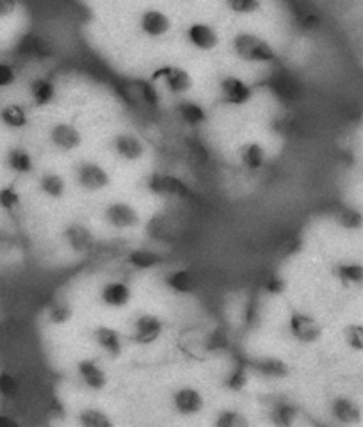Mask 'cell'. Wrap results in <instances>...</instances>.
<instances>
[{
    "mask_svg": "<svg viewBox=\"0 0 363 427\" xmlns=\"http://www.w3.org/2000/svg\"><path fill=\"white\" fill-rule=\"evenodd\" d=\"M64 240L68 244L72 251L75 253H88L95 246V237L91 230L82 223H72L64 228Z\"/></svg>",
    "mask_w": 363,
    "mask_h": 427,
    "instance_id": "cell-11",
    "label": "cell"
},
{
    "mask_svg": "<svg viewBox=\"0 0 363 427\" xmlns=\"http://www.w3.org/2000/svg\"><path fill=\"white\" fill-rule=\"evenodd\" d=\"M239 160L247 171H258L265 166L268 152L262 144L252 141V143H246L239 148Z\"/></svg>",
    "mask_w": 363,
    "mask_h": 427,
    "instance_id": "cell-16",
    "label": "cell"
},
{
    "mask_svg": "<svg viewBox=\"0 0 363 427\" xmlns=\"http://www.w3.org/2000/svg\"><path fill=\"white\" fill-rule=\"evenodd\" d=\"M298 420V407L288 401H278L271 407V422L279 427H291Z\"/></svg>",
    "mask_w": 363,
    "mask_h": 427,
    "instance_id": "cell-19",
    "label": "cell"
},
{
    "mask_svg": "<svg viewBox=\"0 0 363 427\" xmlns=\"http://www.w3.org/2000/svg\"><path fill=\"white\" fill-rule=\"evenodd\" d=\"M4 378H6V372L4 374H0V396L4 397V399H8V396H6V391H4V387H2V383H4Z\"/></svg>",
    "mask_w": 363,
    "mask_h": 427,
    "instance_id": "cell-35",
    "label": "cell"
},
{
    "mask_svg": "<svg viewBox=\"0 0 363 427\" xmlns=\"http://www.w3.org/2000/svg\"><path fill=\"white\" fill-rule=\"evenodd\" d=\"M128 262L137 269H152L160 262V256L148 249H134L128 255Z\"/></svg>",
    "mask_w": 363,
    "mask_h": 427,
    "instance_id": "cell-27",
    "label": "cell"
},
{
    "mask_svg": "<svg viewBox=\"0 0 363 427\" xmlns=\"http://www.w3.org/2000/svg\"><path fill=\"white\" fill-rule=\"evenodd\" d=\"M287 281L281 276H269L268 281H265V290L269 292L271 295H281L287 292Z\"/></svg>",
    "mask_w": 363,
    "mask_h": 427,
    "instance_id": "cell-31",
    "label": "cell"
},
{
    "mask_svg": "<svg viewBox=\"0 0 363 427\" xmlns=\"http://www.w3.org/2000/svg\"><path fill=\"white\" fill-rule=\"evenodd\" d=\"M164 320L155 313H143L132 324V340L139 346H152L162 336Z\"/></svg>",
    "mask_w": 363,
    "mask_h": 427,
    "instance_id": "cell-3",
    "label": "cell"
},
{
    "mask_svg": "<svg viewBox=\"0 0 363 427\" xmlns=\"http://www.w3.org/2000/svg\"><path fill=\"white\" fill-rule=\"evenodd\" d=\"M330 413L333 419L343 426H355L362 422V407L351 397L339 396L330 404Z\"/></svg>",
    "mask_w": 363,
    "mask_h": 427,
    "instance_id": "cell-9",
    "label": "cell"
},
{
    "mask_svg": "<svg viewBox=\"0 0 363 427\" xmlns=\"http://www.w3.org/2000/svg\"><path fill=\"white\" fill-rule=\"evenodd\" d=\"M343 342L351 351L363 352V324L351 323L343 327Z\"/></svg>",
    "mask_w": 363,
    "mask_h": 427,
    "instance_id": "cell-24",
    "label": "cell"
},
{
    "mask_svg": "<svg viewBox=\"0 0 363 427\" xmlns=\"http://www.w3.org/2000/svg\"><path fill=\"white\" fill-rule=\"evenodd\" d=\"M75 182L82 191L100 192L111 185L107 169L93 160H82L75 168Z\"/></svg>",
    "mask_w": 363,
    "mask_h": 427,
    "instance_id": "cell-1",
    "label": "cell"
},
{
    "mask_svg": "<svg viewBox=\"0 0 363 427\" xmlns=\"http://www.w3.org/2000/svg\"><path fill=\"white\" fill-rule=\"evenodd\" d=\"M15 82V70L8 64H0V88H8Z\"/></svg>",
    "mask_w": 363,
    "mask_h": 427,
    "instance_id": "cell-33",
    "label": "cell"
},
{
    "mask_svg": "<svg viewBox=\"0 0 363 427\" xmlns=\"http://www.w3.org/2000/svg\"><path fill=\"white\" fill-rule=\"evenodd\" d=\"M182 116H184L189 123H200V121L205 118V114L200 107L189 104L182 107Z\"/></svg>",
    "mask_w": 363,
    "mask_h": 427,
    "instance_id": "cell-32",
    "label": "cell"
},
{
    "mask_svg": "<svg viewBox=\"0 0 363 427\" xmlns=\"http://www.w3.org/2000/svg\"><path fill=\"white\" fill-rule=\"evenodd\" d=\"M246 385H247V374H246V371H242V368H237V371H233L232 374H230V378L226 380V387L233 391L244 390Z\"/></svg>",
    "mask_w": 363,
    "mask_h": 427,
    "instance_id": "cell-30",
    "label": "cell"
},
{
    "mask_svg": "<svg viewBox=\"0 0 363 427\" xmlns=\"http://www.w3.org/2000/svg\"><path fill=\"white\" fill-rule=\"evenodd\" d=\"M79 424L86 427H111L112 420L111 417H107V413L98 410V407H86L82 412H79L77 417Z\"/></svg>",
    "mask_w": 363,
    "mask_h": 427,
    "instance_id": "cell-22",
    "label": "cell"
},
{
    "mask_svg": "<svg viewBox=\"0 0 363 427\" xmlns=\"http://www.w3.org/2000/svg\"><path fill=\"white\" fill-rule=\"evenodd\" d=\"M104 217L107 224H111L116 230H132V228L139 226L141 223L139 212L125 201L109 203L104 210Z\"/></svg>",
    "mask_w": 363,
    "mask_h": 427,
    "instance_id": "cell-4",
    "label": "cell"
},
{
    "mask_svg": "<svg viewBox=\"0 0 363 427\" xmlns=\"http://www.w3.org/2000/svg\"><path fill=\"white\" fill-rule=\"evenodd\" d=\"M288 332L292 339L298 340L300 343L310 346V343L319 342L323 336V326L319 320L310 313L304 311H292L288 317Z\"/></svg>",
    "mask_w": 363,
    "mask_h": 427,
    "instance_id": "cell-2",
    "label": "cell"
},
{
    "mask_svg": "<svg viewBox=\"0 0 363 427\" xmlns=\"http://www.w3.org/2000/svg\"><path fill=\"white\" fill-rule=\"evenodd\" d=\"M100 301L109 308H125L132 301V288L130 285L120 280H112L102 287Z\"/></svg>",
    "mask_w": 363,
    "mask_h": 427,
    "instance_id": "cell-10",
    "label": "cell"
},
{
    "mask_svg": "<svg viewBox=\"0 0 363 427\" xmlns=\"http://www.w3.org/2000/svg\"><path fill=\"white\" fill-rule=\"evenodd\" d=\"M50 143L59 152H73L82 144V134L72 123H57L50 128Z\"/></svg>",
    "mask_w": 363,
    "mask_h": 427,
    "instance_id": "cell-8",
    "label": "cell"
},
{
    "mask_svg": "<svg viewBox=\"0 0 363 427\" xmlns=\"http://www.w3.org/2000/svg\"><path fill=\"white\" fill-rule=\"evenodd\" d=\"M337 221L342 228L346 230H362L363 228V214L358 208L353 207H343L339 210Z\"/></svg>",
    "mask_w": 363,
    "mask_h": 427,
    "instance_id": "cell-25",
    "label": "cell"
},
{
    "mask_svg": "<svg viewBox=\"0 0 363 427\" xmlns=\"http://www.w3.org/2000/svg\"><path fill=\"white\" fill-rule=\"evenodd\" d=\"M93 340L109 358H120L121 352H123V340H121L120 333L116 329H112V327L98 326L93 332Z\"/></svg>",
    "mask_w": 363,
    "mask_h": 427,
    "instance_id": "cell-13",
    "label": "cell"
},
{
    "mask_svg": "<svg viewBox=\"0 0 363 427\" xmlns=\"http://www.w3.org/2000/svg\"><path fill=\"white\" fill-rule=\"evenodd\" d=\"M48 320L56 326H63V324L70 323L73 317L72 306H68L66 303H54L52 306L48 308Z\"/></svg>",
    "mask_w": 363,
    "mask_h": 427,
    "instance_id": "cell-28",
    "label": "cell"
},
{
    "mask_svg": "<svg viewBox=\"0 0 363 427\" xmlns=\"http://www.w3.org/2000/svg\"><path fill=\"white\" fill-rule=\"evenodd\" d=\"M146 187L152 194L157 196H176V198H184L189 194V187L185 182L171 175H150L146 178Z\"/></svg>",
    "mask_w": 363,
    "mask_h": 427,
    "instance_id": "cell-7",
    "label": "cell"
},
{
    "mask_svg": "<svg viewBox=\"0 0 363 427\" xmlns=\"http://www.w3.org/2000/svg\"><path fill=\"white\" fill-rule=\"evenodd\" d=\"M77 374H79L80 381L84 383V387L93 391L105 390V387H107L109 383L107 372L93 358L79 359V362H77Z\"/></svg>",
    "mask_w": 363,
    "mask_h": 427,
    "instance_id": "cell-6",
    "label": "cell"
},
{
    "mask_svg": "<svg viewBox=\"0 0 363 427\" xmlns=\"http://www.w3.org/2000/svg\"><path fill=\"white\" fill-rule=\"evenodd\" d=\"M237 54L242 59L247 61H269L272 57V50L269 48L268 43L255 40V38L244 36L237 40Z\"/></svg>",
    "mask_w": 363,
    "mask_h": 427,
    "instance_id": "cell-15",
    "label": "cell"
},
{
    "mask_svg": "<svg viewBox=\"0 0 363 427\" xmlns=\"http://www.w3.org/2000/svg\"><path fill=\"white\" fill-rule=\"evenodd\" d=\"M112 148L120 159L127 160V162H134V160H139L141 157L146 152V146H144L143 141L137 136H132V134H118L114 139H112Z\"/></svg>",
    "mask_w": 363,
    "mask_h": 427,
    "instance_id": "cell-12",
    "label": "cell"
},
{
    "mask_svg": "<svg viewBox=\"0 0 363 427\" xmlns=\"http://www.w3.org/2000/svg\"><path fill=\"white\" fill-rule=\"evenodd\" d=\"M31 93H32V98H34V102H36L38 105L50 104L54 98L52 84H48V82H45V80H36V82H32Z\"/></svg>",
    "mask_w": 363,
    "mask_h": 427,
    "instance_id": "cell-29",
    "label": "cell"
},
{
    "mask_svg": "<svg viewBox=\"0 0 363 427\" xmlns=\"http://www.w3.org/2000/svg\"><path fill=\"white\" fill-rule=\"evenodd\" d=\"M38 189L50 200H61L66 192V182L59 173H43L38 180Z\"/></svg>",
    "mask_w": 363,
    "mask_h": 427,
    "instance_id": "cell-18",
    "label": "cell"
},
{
    "mask_svg": "<svg viewBox=\"0 0 363 427\" xmlns=\"http://www.w3.org/2000/svg\"><path fill=\"white\" fill-rule=\"evenodd\" d=\"M155 77H164V79H166V84H168V88L171 89L173 93H184L191 88V79H189V75L184 70L166 68L157 73Z\"/></svg>",
    "mask_w": 363,
    "mask_h": 427,
    "instance_id": "cell-21",
    "label": "cell"
},
{
    "mask_svg": "<svg viewBox=\"0 0 363 427\" xmlns=\"http://www.w3.org/2000/svg\"><path fill=\"white\" fill-rule=\"evenodd\" d=\"M252 367L256 374L263 375V378H272V380H281V378H287L291 374V367L285 364L284 359L271 358V356L255 359Z\"/></svg>",
    "mask_w": 363,
    "mask_h": 427,
    "instance_id": "cell-17",
    "label": "cell"
},
{
    "mask_svg": "<svg viewBox=\"0 0 363 427\" xmlns=\"http://www.w3.org/2000/svg\"><path fill=\"white\" fill-rule=\"evenodd\" d=\"M168 285L169 288H173L175 292L189 294V292H192L196 288V280L189 271H176L173 272V274H169Z\"/></svg>",
    "mask_w": 363,
    "mask_h": 427,
    "instance_id": "cell-23",
    "label": "cell"
},
{
    "mask_svg": "<svg viewBox=\"0 0 363 427\" xmlns=\"http://www.w3.org/2000/svg\"><path fill=\"white\" fill-rule=\"evenodd\" d=\"M332 276L342 287H362L363 285V264L358 262H340L333 265Z\"/></svg>",
    "mask_w": 363,
    "mask_h": 427,
    "instance_id": "cell-14",
    "label": "cell"
},
{
    "mask_svg": "<svg viewBox=\"0 0 363 427\" xmlns=\"http://www.w3.org/2000/svg\"><path fill=\"white\" fill-rule=\"evenodd\" d=\"M214 426L216 427H247L249 426V420L246 419V415L237 410H223V412L217 413L216 420H214Z\"/></svg>",
    "mask_w": 363,
    "mask_h": 427,
    "instance_id": "cell-26",
    "label": "cell"
},
{
    "mask_svg": "<svg viewBox=\"0 0 363 427\" xmlns=\"http://www.w3.org/2000/svg\"><path fill=\"white\" fill-rule=\"evenodd\" d=\"M175 412L182 417H194L203 412L205 397L200 390L192 387H182L171 397Z\"/></svg>",
    "mask_w": 363,
    "mask_h": 427,
    "instance_id": "cell-5",
    "label": "cell"
},
{
    "mask_svg": "<svg viewBox=\"0 0 363 427\" xmlns=\"http://www.w3.org/2000/svg\"><path fill=\"white\" fill-rule=\"evenodd\" d=\"M13 11V0H0V18Z\"/></svg>",
    "mask_w": 363,
    "mask_h": 427,
    "instance_id": "cell-34",
    "label": "cell"
},
{
    "mask_svg": "<svg viewBox=\"0 0 363 427\" xmlns=\"http://www.w3.org/2000/svg\"><path fill=\"white\" fill-rule=\"evenodd\" d=\"M221 88H223L224 98H226L230 104L242 105L246 104V102L249 100V96H252V89L247 88L244 82H240L239 79H226Z\"/></svg>",
    "mask_w": 363,
    "mask_h": 427,
    "instance_id": "cell-20",
    "label": "cell"
}]
</instances>
